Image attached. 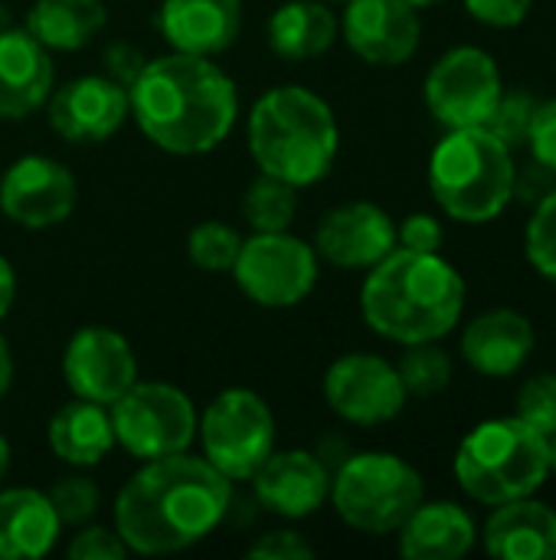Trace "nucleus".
<instances>
[{
    "instance_id": "obj_41",
    "label": "nucleus",
    "mask_w": 556,
    "mask_h": 560,
    "mask_svg": "<svg viewBox=\"0 0 556 560\" xmlns=\"http://www.w3.org/2000/svg\"><path fill=\"white\" fill-rule=\"evenodd\" d=\"M554 184L556 174H551L547 167H541L537 161H531V164L518 167V174H514V197H521V200H528L534 207Z\"/></svg>"
},
{
    "instance_id": "obj_47",
    "label": "nucleus",
    "mask_w": 556,
    "mask_h": 560,
    "mask_svg": "<svg viewBox=\"0 0 556 560\" xmlns=\"http://www.w3.org/2000/svg\"><path fill=\"white\" fill-rule=\"evenodd\" d=\"M10 26V13H7V7L0 3V30H7Z\"/></svg>"
},
{
    "instance_id": "obj_9",
    "label": "nucleus",
    "mask_w": 556,
    "mask_h": 560,
    "mask_svg": "<svg viewBox=\"0 0 556 560\" xmlns=\"http://www.w3.org/2000/svg\"><path fill=\"white\" fill-rule=\"evenodd\" d=\"M108 417L115 446L138 463L184 453L197 440L193 400L174 384L134 381L115 404H108Z\"/></svg>"
},
{
    "instance_id": "obj_22",
    "label": "nucleus",
    "mask_w": 556,
    "mask_h": 560,
    "mask_svg": "<svg viewBox=\"0 0 556 560\" xmlns=\"http://www.w3.org/2000/svg\"><path fill=\"white\" fill-rule=\"evenodd\" d=\"M157 26L177 52L220 56L239 39L242 0H164Z\"/></svg>"
},
{
    "instance_id": "obj_34",
    "label": "nucleus",
    "mask_w": 556,
    "mask_h": 560,
    "mask_svg": "<svg viewBox=\"0 0 556 560\" xmlns=\"http://www.w3.org/2000/svg\"><path fill=\"white\" fill-rule=\"evenodd\" d=\"M59 525L66 528H79L85 522L95 518L98 512V486L85 476H66V479H56L52 489L46 492Z\"/></svg>"
},
{
    "instance_id": "obj_19",
    "label": "nucleus",
    "mask_w": 556,
    "mask_h": 560,
    "mask_svg": "<svg viewBox=\"0 0 556 560\" xmlns=\"http://www.w3.org/2000/svg\"><path fill=\"white\" fill-rule=\"evenodd\" d=\"M534 322L518 308H488L475 315L462 331V358L482 377H514L534 354Z\"/></svg>"
},
{
    "instance_id": "obj_29",
    "label": "nucleus",
    "mask_w": 556,
    "mask_h": 560,
    "mask_svg": "<svg viewBox=\"0 0 556 560\" xmlns=\"http://www.w3.org/2000/svg\"><path fill=\"white\" fill-rule=\"evenodd\" d=\"M397 371L410 397H436L452 384V358L439 341L406 345Z\"/></svg>"
},
{
    "instance_id": "obj_24",
    "label": "nucleus",
    "mask_w": 556,
    "mask_h": 560,
    "mask_svg": "<svg viewBox=\"0 0 556 560\" xmlns=\"http://www.w3.org/2000/svg\"><path fill=\"white\" fill-rule=\"evenodd\" d=\"M62 525L39 489L0 492V560L46 558Z\"/></svg>"
},
{
    "instance_id": "obj_32",
    "label": "nucleus",
    "mask_w": 556,
    "mask_h": 560,
    "mask_svg": "<svg viewBox=\"0 0 556 560\" xmlns=\"http://www.w3.org/2000/svg\"><path fill=\"white\" fill-rule=\"evenodd\" d=\"M524 256L537 276L556 282V184L531 210L524 226Z\"/></svg>"
},
{
    "instance_id": "obj_2",
    "label": "nucleus",
    "mask_w": 556,
    "mask_h": 560,
    "mask_svg": "<svg viewBox=\"0 0 556 560\" xmlns=\"http://www.w3.org/2000/svg\"><path fill=\"white\" fill-rule=\"evenodd\" d=\"M131 115L144 138L167 154H206L226 141L239 115L233 79L213 56L167 52L147 59L128 85Z\"/></svg>"
},
{
    "instance_id": "obj_45",
    "label": "nucleus",
    "mask_w": 556,
    "mask_h": 560,
    "mask_svg": "<svg viewBox=\"0 0 556 560\" xmlns=\"http://www.w3.org/2000/svg\"><path fill=\"white\" fill-rule=\"evenodd\" d=\"M547 456H551V476H556V433L547 436Z\"/></svg>"
},
{
    "instance_id": "obj_14",
    "label": "nucleus",
    "mask_w": 556,
    "mask_h": 560,
    "mask_svg": "<svg viewBox=\"0 0 556 560\" xmlns=\"http://www.w3.org/2000/svg\"><path fill=\"white\" fill-rule=\"evenodd\" d=\"M62 377L75 397L108 407L138 381V358L125 335L88 325L69 338L62 354Z\"/></svg>"
},
{
    "instance_id": "obj_25",
    "label": "nucleus",
    "mask_w": 556,
    "mask_h": 560,
    "mask_svg": "<svg viewBox=\"0 0 556 560\" xmlns=\"http://www.w3.org/2000/svg\"><path fill=\"white\" fill-rule=\"evenodd\" d=\"M46 440H49V450L69 466H75V469L98 466L115 450V430H111L108 407L75 397L72 404H66L52 413V420L46 427Z\"/></svg>"
},
{
    "instance_id": "obj_1",
    "label": "nucleus",
    "mask_w": 556,
    "mask_h": 560,
    "mask_svg": "<svg viewBox=\"0 0 556 560\" xmlns=\"http://www.w3.org/2000/svg\"><path fill=\"white\" fill-rule=\"evenodd\" d=\"M233 512V482L203 456L141 463L115 499V532L144 558L177 555L210 538Z\"/></svg>"
},
{
    "instance_id": "obj_35",
    "label": "nucleus",
    "mask_w": 556,
    "mask_h": 560,
    "mask_svg": "<svg viewBox=\"0 0 556 560\" xmlns=\"http://www.w3.org/2000/svg\"><path fill=\"white\" fill-rule=\"evenodd\" d=\"M72 560H121L125 555H131L121 541V535L115 528H102V525H79V532L69 541Z\"/></svg>"
},
{
    "instance_id": "obj_3",
    "label": "nucleus",
    "mask_w": 556,
    "mask_h": 560,
    "mask_svg": "<svg viewBox=\"0 0 556 560\" xmlns=\"http://www.w3.org/2000/svg\"><path fill=\"white\" fill-rule=\"evenodd\" d=\"M465 279L439 253L393 249L367 269L360 315L370 331L397 345L442 341L465 312Z\"/></svg>"
},
{
    "instance_id": "obj_33",
    "label": "nucleus",
    "mask_w": 556,
    "mask_h": 560,
    "mask_svg": "<svg viewBox=\"0 0 556 560\" xmlns=\"http://www.w3.org/2000/svg\"><path fill=\"white\" fill-rule=\"evenodd\" d=\"M514 417L524 420L541 436L556 433V371H541L528 377L514 397Z\"/></svg>"
},
{
    "instance_id": "obj_18",
    "label": "nucleus",
    "mask_w": 556,
    "mask_h": 560,
    "mask_svg": "<svg viewBox=\"0 0 556 560\" xmlns=\"http://www.w3.org/2000/svg\"><path fill=\"white\" fill-rule=\"evenodd\" d=\"M249 482L256 502L288 522L315 515L331 495V472L308 450L272 453Z\"/></svg>"
},
{
    "instance_id": "obj_46",
    "label": "nucleus",
    "mask_w": 556,
    "mask_h": 560,
    "mask_svg": "<svg viewBox=\"0 0 556 560\" xmlns=\"http://www.w3.org/2000/svg\"><path fill=\"white\" fill-rule=\"evenodd\" d=\"M410 7H416V10H423V7H436V3H442V0H406Z\"/></svg>"
},
{
    "instance_id": "obj_43",
    "label": "nucleus",
    "mask_w": 556,
    "mask_h": 560,
    "mask_svg": "<svg viewBox=\"0 0 556 560\" xmlns=\"http://www.w3.org/2000/svg\"><path fill=\"white\" fill-rule=\"evenodd\" d=\"M10 384H13V354H10V341L0 335V400L7 397Z\"/></svg>"
},
{
    "instance_id": "obj_40",
    "label": "nucleus",
    "mask_w": 556,
    "mask_h": 560,
    "mask_svg": "<svg viewBox=\"0 0 556 560\" xmlns=\"http://www.w3.org/2000/svg\"><path fill=\"white\" fill-rule=\"evenodd\" d=\"M144 56L131 46V43H111L108 49H105V75H111L115 82H121L125 89L138 79V72L144 69Z\"/></svg>"
},
{
    "instance_id": "obj_6",
    "label": "nucleus",
    "mask_w": 556,
    "mask_h": 560,
    "mask_svg": "<svg viewBox=\"0 0 556 560\" xmlns=\"http://www.w3.org/2000/svg\"><path fill=\"white\" fill-rule=\"evenodd\" d=\"M452 469L459 489L488 509L537 495L551 479L547 436L531 430L514 413L482 420L459 443Z\"/></svg>"
},
{
    "instance_id": "obj_21",
    "label": "nucleus",
    "mask_w": 556,
    "mask_h": 560,
    "mask_svg": "<svg viewBox=\"0 0 556 560\" xmlns=\"http://www.w3.org/2000/svg\"><path fill=\"white\" fill-rule=\"evenodd\" d=\"M478 538L488 558L556 560V509L537 495L495 505Z\"/></svg>"
},
{
    "instance_id": "obj_10",
    "label": "nucleus",
    "mask_w": 556,
    "mask_h": 560,
    "mask_svg": "<svg viewBox=\"0 0 556 560\" xmlns=\"http://www.w3.org/2000/svg\"><path fill=\"white\" fill-rule=\"evenodd\" d=\"M242 295L262 308H292L318 285V253L305 240L279 233H252L233 262Z\"/></svg>"
},
{
    "instance_id": "obj_37",
    "label": "nucleus",
    "mask_w": 556,
    "mask_h": 560,
    "mask_svg": "<svg viewBox=\"0 0 556 560\" xmlns=\"http://www.w3.org/2000/svg\"><path fill=\"white\" fill-rule=\"evenodd\" d=\"M524 148L531 151V161H537L541 167L556 174V98H547L537 105Z\"/></svg>"
},
{
    "instance_id": "obj_7",
    "label": "nucleus",
    "mask_w": 556,
    "mask_h": 560,
    "mask_svg": "<svg viewBox=\"0 0 556 560\" xmlns=\"http://www.w3.org/2000/svg\"><path fill=\"white\" fill-rule=\"evenodd\" d=\"M331 505L360 535H397L426 499V482L397 453H354L331 472Z\"/></svg>"
},
{
    "instance_id": "obj_26",
    "label": "nucleus",
    "mask_w": 556,
    "mask_h": 560,
    "mask_svg": "<svg viewBox=\"0 0 556 560\" xmlns=\"http://www.w3.org/2000/svg\"><path fill=\"white\" fill-rule=\"evenodd\" d=\"M341 20L321 0H285L269 20V46L288 62H305L334 46Z\"/></svg>"
},
{
    "instance_id": "obj_28",
    "label": "nucleus",
    "mask_w": 556,
    "mask_h": 560,
    "mask_svg": "<svg viewBox=\"0 0 556 560\" xmlns=\"http://www.w3.org/2000/svg\"><path fill=\"white\" fill-rule=\"evenodd\" d=\"M295 213H298V187L269 174H259L242 197V220L252 226V233L288 230Z\"/></svg>"
},
{
    "instance_id": "obj_8",
    "label": "nucleus",
    "mask_w": 556,
    "mask_h": 560,
    "mask_svg": "<svg viewBox=\"0 0 556 560\" xmlns=\"http://www.w3.org/2000/svg\"><path fill=\"white\" fill-rule=\"evenodd\" d=\"M203 459L229 482H249L275 453V417L249 387H229L197 417Z\"/></svg>"
},
{
    "instance_id": "obj_17",
    "label": "nucleus",
    "mask_w": 556,
    "mask_h": 560,
    "mask_svg": "<svg viewBox=\"0 0 556 560\" xmlns=\"http://www.w3.org/2000/svg\"><path fill=\"white\" fill-rule=\"evenodd\" d=\"M393 249L397 223L370 200H351L328 210L315 230V253L338 269H370Z\"/></svg>"
},
{
    "instance_id": "obj_16",
    "label": "nucleus",
    "mask_w": 556,
    "mask_h": 560,
    "mask_svg": "<svg viewBox=\"0 0 556 560\" xmlns=\"http://www.w3.org/2000/svg\"><path fill=\"white\" fill-rule=\"evenodd\" d=\"M341 30L351 52L370 66H403L423 39L419 10L406 0H347Z\"/></svg>"
},
{
    "instance_id": "obj_27",
    "label": "nucleus",
    "mask_w": 556,
    "mask_h": 560,
    "mask_svg": "<svg viewBox=\"0 0 556 560\" xmlns=\"http://www.w3.org/2000/svg\"><path fill=\"white\" fill-rule=\"evenodd\" d=\"M105 20L102 0H36L26 13V33L49 52H75L98 36Z\"/></svg>"
},
{
    "instance_id": "obj_38",
    "label": "nucleus",
    "mask_w": 556,
    "mask_h": 560,
    "mask_svg": "<svg viewBox=\"0 0 556 560\" xmlns=\"http://www.w3.org/2000/svg\"><path fill=\"white\" fill-rule=\"evenodd\" d=\"M446 240L442 223L433 213H410L397 226V246L413 253H439Z\"/></svg>"
},
{
    "instance_id": "obj_48",
    "label": "nucleus",
    "mask_w": 556,
    "mask_h": 560,
    "mask_svg": "<svg viewBox=\"0 0 556 560\" xmlns=\"http://www.w3.org/2000/svg\"><path fill=\"white\" fill-rule=\"evenodd\" d=\"M344 3H347V0H344Z\"/></svg>"
},
{
    "instance_id": "obj_11",
    "label": "nucleus",
    "mask_w": 556,
    "mask_h": 560,
    "mask_svg": "<svg viewBox=\"0 0 556 560\" xmlns=\"http://www.w3.org/2000/svg\"><path fill=\"white\" fill-rule=\"evenodd\" d=\"M505 92L495 56L482 46H456L442 52L423 82L429 115L446 128H482Z\"/></svg>"
},
{
    "instance_id": "obj_20",
    "label": "nucleus",
    "mask_w": 556,
    "mask_h": 560,
    "mask_svg": "<svg viewBox=\"0 0 556 560\" xmlns=\"http://www.w3.org/2000/svg\"><path fill=\"white\" fill-rule=\"evenodd\" d=\"M52 59L26 26L0 30V118L20 121L39 112L52 95Z\"/></svg>"
},
{
    "instance_id": "obj_44",
    "label": "nucleus",
    "mask_w": 556,
    "mask_h": 560,
    "mask_svg": "<svg viewBox=\"0 0 556 560\" xmlns=\"http://www.w3.org/2000/svg\"><path fill=\"white\" fill-rule=\"evenodd\" d=\"M7 469H10V443H7V436L0 433V482H3V476H7Z\"/></svg>"
},
{
    "instance_id": "obj_39",
    "label": "nucleus",
    "mask_w": 556,
    "mask_h": 560,
    "mask_svg": "<svg viewBox=\"0 0 556 560\" xmlns=\"http://www.w3.org/2000/svg\"><path fill=\"white\" fill-rule=\"evenodd\" d=\"M252 560H305L315 555V548L298 535V532H269L262 538H256V545L246 551Z\"/></svg>"
},
{
    "instance_id": "obj_12",
    "label": "nucleus",
    "mask_w": 556,
    "mask_h": 560,
    "mask_svg": "<svg viewBox=\"0 0 556 560\" xmlns=\"http://www.w3.org/2000/svg\"><path fill=\"white\" fill-rule=\"evenodd\" d=\"M328 407L354 427H383L397 420L410 400L397 364L380 354H344L324 374Z\"/></svg>"
},
{
    "instance_id": "obj_30",
    "label": "nucleus",
    "mask_w": 556,
    "mask_h": 560,
    "mask_svg": "<svg viewBox=\"0 0 556 560\" xmlns=\"http://www.w3.org/2000/svg\"><path fill=\"white\" fill-rule=\"evenodd\" d=\"M239 249H242L239 230L223 220H203L187 236V256L203 272H229Z\"/></svg>"
},
{
    "instance_id": "obj_36",
    "label": "nucleus",
    "mask_w": 556,
    "mask_h": 560,
    "mask_svg": "<svg viewBox=\"0 0 556 560\" xmlns=\"http://www.w3.org/2000/svg\"><path fill=\"white\" fill-rule=\"evenodd\" d=\"M462 3L472 20L492 30H514L534 10V0H462Z\"/></svg>"
},
{
    "instance_id": "obj_15",
    "label": "nucleus",
    "mask_w": 556,
    "mask_h": 560,
    "mask_svg": "<svg viewBox=\"0 0 556 560\" xmlns=\"http://www.w3.org/2000/svg\"><path fill=\"white\" fill-rule=\"evenodd\" d=\"M49 128L69 144H98L108 141L131 115V98L121 82L111 75H79L52 89Z\"/></svg>"
},
{
    "instance_id": "obj_23",
    "label": "nucleus",
    "mask_w": 556,
    "mask_h": 560,
    "mask_svg": "<svg viewBox=\"0 0 556 560\" xmlns=\"http://www.w3.org/2000/svg\"><path fill=\"white\" fill-rule=\"evenodd\" d=\"M400 555L406 560H459L478 541V525L459 502H419L397 528Z\"/></svg>"
},
{
    "instance_id": "obj_5",
    "label": "nucleus",
    "mask_w": 556,
    "mask_h": 560,
    "mask_svg": "<svg viewBox=\"0 0 556 560\" xmlns=\"http://www.w3.org/2000/svg\"><path fill=\"white\" fill-rule=\"evenodd\" d=\"M514 151L488 128H456L429 154V190L439 210L465 226L498 220L514 200Z\"/></svg>"
},
{
    "instance_id": "obj_13",
    "label": "nucleus",
    "mask_w": 556,
    "mask_h": 560,
    "mask_svg": "<svg viewBox=\"0 0 556 560\" xmlns=\"http://www.w3.org/2000/svg\"><path fill=\"white\" fill-rule=\"evenodd\" d=\"M0 210L23 230L59 226L75 210V177L56 158L26 154L0 180Z\"/></svg>"
},
{
    "instance_id": "obj_31",
    "label": "nucleus",
    "mask_w": 556,
    "mask_h": 560,
    "mask_svg": "<svg viewBox=\"0 0 556 560\" xmlns=\"http://www.w3.org/2000/svg\"><path fill=\"white\" fill-rule=\"evenodd\" d=\"M541 98L528 89H505L501 98L495 102L488 121L482 128H488L501 144H508L511 151L524 148L528 144V135H531V121H534V112H537Z\"/></svg>"
},
{
    "instance_id": "obj_4",
    "label": "nucleus",
    "mask_w": 556,
    "mask_h": 560,
    "mask_svg": "<svg viewBox=\"0 0 556 560\" xmlns=\"http://www.w3.org/2000/svg\"><path fill=\"white\" fill-rule=\"evenodd\" d=\"M249 154L259 174L311 187L338 161L341 128L331 105L305 85L269 89L249 112Z\"/></svg>"
},
{
    "instance_id": "obj_42",
    "label": "nucleus",
    "mask_w": 556,
    "mask_h": 560,
    "mask_svg": "<svg viewBox=\"0 0 556 560\" xmlns=\"http://www.w3.org/2000/svg\"><path fill=\"white\" fill-rule=\"evenodd\" d=\"M13 299H16V276H13L10 259H3V256H0V318L10 312Z\"/></svg>"
}]
</instances>
